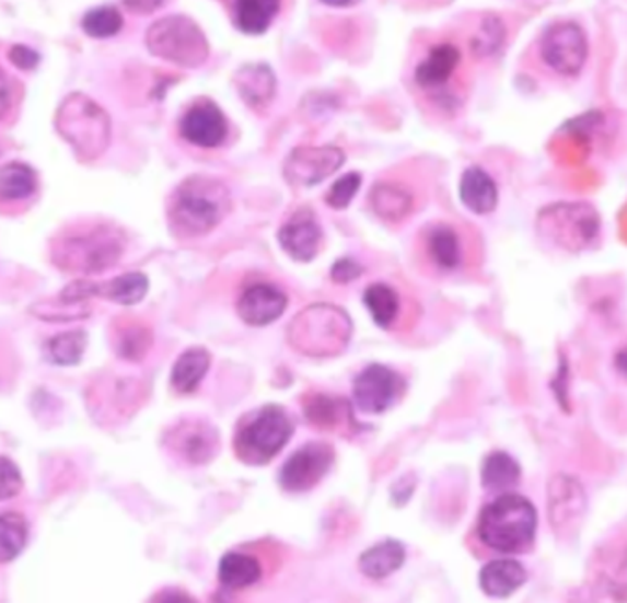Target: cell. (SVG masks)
Returning a JSON list of instances; mask_svg holds the SVG:
<instances>
[{
	"instance_id": "1",
	"label": "cell",
	"mask_w": 627,
	"mask_h": 603,
	"mask_svg": "<svg viewBox=\"0 0 627 603\" xmlns=\"http://www.w3.org/2000/svg\"><path fill=\"white\" fill-rule=\"evenodd\" d=\"M231 210V192L218 178L190 177L178 186L170 205V221L178 234L202 236Z\"/></svg>"
},
{
	"instance_id": "2",
	"label": "cell",
	"mask_w": 627,
	"mask_h": 603,
	"mask_svg": "<svg viewBox=\"0 0 627 603\" xmlns=\"http://www.w3.org/2000/svg\"><path fill=\"white\" fill-rule=\"evenodd\" d=\"M537 513L521 495H501L478 515L477 532L484 545L502 554L524 552L534 543Z\"/></svg>"
},
{
	"instance_id": "3",
	"label": "cell",
	"mask_w": 627,
	"mask_h": 603,
	"mask_svg": "<svg viewBox=\"0 0 627 603\" xmlns=\"http://www.w3.org/2000/svg\"><path fill=\"white\" fill-rule=\"evenodd\" d=\"M351 337L350 316L332 304H315L300 311L288 329L294 350L311 357L337 356Z\"/></svg>"
},
{
	"instance_id": "4",
	"label": "cell",
	"mask_w": 627,
	"mask_h": 603,
	"mask_svg": "<svg viewBox=\"0 0 627 603\" xmlns=\"http://www.w3.org/2000/svg\"><path fill=\"white\" fill-rule=\"evenodd\" d=\"M124 253V236L111 224H94L59 237L54 259L67 270L100 272L109 269Z\"/></svg>"
},
{
	"instance_id": "5",
	"label": "cell",
	"mask_w": 627,
	"mask_h": 603,
	"mask_svg": "<svg viewBox=\"0 0 627 603\" xmlns=\"http://www.w3.org/2000/svg\"><path fill=\"white\" fill-rule=\"evenodd\" d=\"M293 437V421L278 405H265L248 414L237 427L234 449L247 464H267L275 459Z\"/></svg>"
},
{
	"instance_id": "6",
	"label": "cell",
	"mask_w": 627,
	"mask_h": 603,
	"mask_svg": "<svg viewBox=\"0 0 627 603\" xmlns=\"http://www.w3.org/2000/svg\"><path fill=\"white\" fill-rule=\"evenodd\" d=\"M151 53L183 67H199L208 58V40L191 19L172 15L161 19L146 35Z\"/></svg>"
},
{
	"instance_id": "7",
	"label": "cell",
	"mask_w": 627,
	"mask_h": 603,
	"mask_svg": "<svg viewBox=\"0 0 627 603\" xmlns=\"http://www.w3.org/2000/svg\"><path fill=\"white\" fill-rule=\"evenodd\" d=\"M59 131L83 159H96L109 142V118L91 100L74 94L59 109Z\"/></svg>"
},
{
	"instance_id": "8",
	"label": "cell",
	"mask_w": 627,
	"mask_h": 603,
	"mask_svg": "<svg viewBox=\"0 0 627 603\" xmlns=\"http://www.w3.org/2000/svg\"><path fill=\"white\" fill-rule=\"evenodd\" d=\"M537 227L567 251H581L599 236L600 216L591 205L559 202L537 216Z\"/></svg>"
},
{
	"instance_id": "9",
	"label": "cell",
	"mask_w": 627,
	"mask_h": 603,
	"mask_svg": "<svg viewBox=\"0 0 627 603\" xmlns=\"http://www.w3.org/2000/svg\"><path fill=\"white\" fill-rule=\"evenodd\" d=\"M345 159V151L334 144L300 146L286 159L283 175L291 186L310 188L339 172Z\"/></svg>"
},
{
	"instance_id": "10",
	"label": "cell",
	"mask_w": 627,
	"mask_h": 603,
	"mask_svg": "<svg viewBox=\"0 0 627 603\" xmlns=\"http://www.w3.org/2000/svg\"><path fill=\"white\" fill-rule=\"evenodd\" d=\"M588 35L576 23H558L545 32L542 58L561 76H576L588 59Z\"/></svg>"
},
{
	"instance_id": "11",
	"label": "cell",
	"mask_w": 627,
	"mask_h": 603,
	"mask_svg": "<svg viewBox=\"0 0 627 603\" xmlns=\"http://www.w3.org/2000/svg\"><path fill=\"white\" fill-rule=\"evenodd\" d=\"M405 381L392 368L370 364L353 381V399L363 413L381 414L402 397Z\"/></svg>"
},
{
	"instance_id": "12",
	"label": "cell",
	"mask_w": 627,
	"mask_h": 603,
	"mask_svg": "<svg viewBox=\"0 0 627 603\" xmlns=\"http://www.w3.org/2000/svg\"><path fill=\"white\" fill-rule=\"evenodd\" d=\"M334 449L328 443L311 442L294 451L283 464L280 484L283 489L299 494L317 486L334 464Z\"/></svg>"
},
{
	"instance_id": "13",
	"label": "cell",
	"mask_w": 627,
	"mask_h": 603,
	"mask_svg": "<svg viewBox=\"0 0 627 603\" xmlns=\"http://www.w3.org/2000/svg\"><path fill=\"white\" fill-rule=\"evenodd\" d=\"M585 491L569 475H558L548 486V519L559 535L572 534L585 512Z\"/></svg>"
},
{
	"instance_id": "14",
	"label": "cell",
	"mask_w": 627,
	"mask_h": 603,
	"mask_svg": "<svg viewBox=\"0 0 627 603\" xmlns=\"http://www.w3.org/2000/svg\"><path fill=\"white\" fill-rule=\"evenodd\" d=\"M181 135L199 148H218L225 142L229 126L223 111L210 100L191 105L181 118Z\"/></svg>"
},
{
	"instance_id": "15",
	"label": "cell",
	"mask_w": 627,
	"mask_h": 603,
	"mask_svg": "<svg viewBox=\"0 0 627 603\" xmlns=\"http://www.w3.org/2000/svg\"><path fill=\"white\" fill-rule=\"evenodd\" d=\"M278 242L283 251L297 262H311L323 243V229L317 216L310 208H302L278 230Z\"/></svg>"
},
{
	"instance_id": "16",
	"label": "cell",
	"mask_w": 627,
	"mask_h": 603,
	"mask_svg": "<svg viewBox=\"0 0 627 603\" xmlns=\"http://www.w3.org/2000/svg\"><path fill=\"white\" fill-rule=\"evenodd\" d=\"M288 308V294L271 283H254L237 300V313L248 326H267Z\"/></svg>"
},
{
	"instance_id": "17",
	"label": "cell",
	"mask_w": 627,
	"mask_h": 603,
	"mask_svg": "<svg viewBox=\"0 0 627 603\" xmlns=\"http://www.w3.org/2000/svg\"><path fill=\"white\" fill-rule=\"evenodd\" d=\"M167 442L191 464H205L218 451V432L202 421H185L170 432Z\"/></svg>"
},
{
	"instance_id": "18",
	"label": "cell",
	"mask_w": 627,
	"mask_h": 603,
	"mask_svg": "<svg viewBox=\"0 0 627 603\" xmlns=\"http://www.w3.org/2000/svg\"><path fill=\"white\" fill-rule=\"evenodd\" d=\"M461 59V50L451 43L432 46L427 58L416 67V83L426 91H437L440 86L448 85Z\"/></svg>"
},
{
	"instance_id": "19",
	"label": "cell",
	"mask_w": 627,
	"mask_h": 603,
	"mask_svg": "<svg viewBox=\"0 0 627 603\" xmlns=\"http://www.w3.org/2000/svg\"><path fill=\"white\" fill-rule=\"evenodd\" d=\"M234 83L243 102L256 111L265 109L277 94V76L269 65H245L237 70Z\"/></svg>"
},
{
	"instance_id": "20",
	"label": "cell",
	"mask_w": 627,
	"mask_h": 603,
	"mask_svg": "<svg viewBox=\"0 0 627 603\" xmlns=\"http://www.w3.org/2000/svg\"><path fill=\"white\" fill-rule=\"evenodd\" d=\"M461 199L467 210L484 216L494 212L499 202L496 181L483 167H467L461 181Z\"/></svg>"
},
{
	"instance_id": "21",
	"label": "cell",
	"mask_w": 627,
	"mask_h": 603,
	"mask_svg": "<svg viewBox=\"0 0 627 603\" xmlns=\"http://www.w3.org/2000/svg\"><path fill=\"white\" fill-rule=\"evenodd\" d=\"M526 581V570L515 559L489 561L478 576V583L488 596L508 598Z\"/></svg>"
},
{
	"instance_id": "22",
	"label": "cell",
	"mask_w": 627,
	"mask_h": 603,
	"mask_svg": "<svg viewBox=\"0 0 627 603\" xmlns=\"http://www.w3.org/2000/svg\"><path fill=\"white\" fill-rule=\"evenodd\" d=\"M370 207L378 218L388 223H397L413 212L415 199L403 184L378 183L370 192Z\"/></svg>"
},
{
	"instance_id": "23",
	"label": "cell",
	"mask_w": 627,
	"mask_h": 603,
	"mask_svg": "<svg viewBox=\"0 0 627 603\" xmlns=\"http://www.w3.org/2000/svg\"><path fill=\"white\" fill-rule=\"evenodd\" d=\"M150 282L142 272H127L107 283H86V297H104L116 304L135 305L144 299Z\"/></svg>"
},
{
	"instance_id": "24",
	"label": "cell",
	"mask_w": 627,
	"mask_h": 603,
	"mask_svg": "<svg viewBox=\"0 0 627 603\" xmlns=\"http://www.w3.org/2000/svg\"><path fill=\"white\" fill-rule=\"evenodd\" d=\"M219 581L225 589L242 591L262 580V565L251 554L229 552L219 561Z\"/></svg>"
},
{
	"instance_id": "25",
	"label": "cell",
	"mask_w": 627,
	"mask_h": 603,
	"mask_svg": "<svg viewBox=\"0 0 627 603\" xmlns=\"http://www.w3.org/2000/svg\"><path fill=\"white\" fill-rule=\"evenodd\" d=\"M426 248L438 269L455 270L462 262L461 236L450 224H434L426 236Z\"/></svg>"
},
{
	"instance_id": "26",
	"label": "cell",
	"mask_w": 627,
	"mask_h": 603,
	"mask_svg": "<svg viewBox=\"0 0 627 603\" xmlns=\"http://www.w3.org/2000/svg\"><path fill=\"white\" fill-rule=\"evenodd\" d=\"M304 410L310 424L321 429H328V431L339 429L346 424L348 426L353 424L350 403L342 397L317 394L305 402Z\"/></svg>"
},
{
	"instance_id": "27",
	"label": "cell",
	"mask_w": 627,
	"mask_h": 603,
	"mask_svg": "<svg viewBox=\"0 0 627 603\" xmlns=\"http://www.w3.org/2000/svg\"><path fill=\"white\" fill-rule=\"evenodd\" d=\"M405 564V546L399 541L386 540L361 554L359 569L370 580H383Z\"/></svg>"
},
{
	"instance_id": "28",
	"label": "cell",
	"mask_w": 627,
	"mask_h": 603,
	"mask_svg": "<svg viewBox=\"0 0 627 603\" xmlns=\"http://www.w3.org/2000/svg\"><path fill=\"white\" fill-rule=\"evenodd\" d=\"M210 368V353L205 348H190L178 357L172 370V386L178 394H191L201 385Z\"/></svg>"
},
{
	"instance_id": "29",
	"label": "cell",
	"mask_w": 627,
	"mask_h": 603,
	"mask_svg": "<svg viewBox=\"0 0 627 603\" xmlns=\"http://www.w3.org/2000/svg\"><path fill=\"white\" fill-rule=\"evenodd\" d=\"M280 4L275 0H240L234 4V24L243 34L262 35L277 18Z\"/></svg>"
},
{
	"instance_id": "30",
	"label": "cell",
	"mask_w": 627,
	"mask_h": 603,
	"mask_svg": "<svg viewBox=\"0 0 627 603\" xmlns=\"http://www.w3.org/2000/svg\"><path fill=\"white\" fill-rule=\"evenodd\" d=\"M483 484L488 491H504L518 486L521 467L510 454L497 451L489 454L483 464Z\"/></svg>"
},
{
	"instance_id": "31",
	"label": "cell",
	"mask_w": 627,
	"mask_h": 603,
	"mask_svg": "<svg viewBox=\"0 0 627 603\" xmlns=\"http://www.w3.org/2000/svg\"><path fill=\"white\" fill-rule=\"evenodd\" d=\"M28 543V521L23 513H0V564H10L21 556Z\"/></svg>"
},
{
	"instance_id": "32",
	"label": "cell",
	"mask_w": 627,
	"mask_h": 603,
	"mask_svg": "<svg viewBox=\"0 0 627 603\" xmlns=\"http://www.w3.org/2000/svg\"><path fill=\"white\" fill-rule=\"evenodd\" d=\"M363 302L380 328L388 329L399 315V297L386 283H372L363 294Z\"/></svg>"
},
{
	"instance_id": "33",
	"label": "cell",
	"mask_w": 627,
	"mask_h": 603,
	"mask_svg": "<svg viewBox=\"0 0 627 603\" xmlns=\"http://www.w3.org/2000/svg\"><path fill=\"white\" fill-rule=\"evenodd\" d=\"M37 177L32 167L23 162H12L0 170V199L2 201H21L34 194Z\"/></svg>"
},
{
	"instance_id": "34",
	"label": "cell",
	"mask_w": 627,
	"mask_h": 603,
	"mask_svg": "<svg viewBox=\"0 0 627 603\" xmlns=\"http://www.w3.org/2000/svg\"><path fill=\"white\" fill-rule=\"evenodd\" d=\"M86 335L81 329L63 332V334L54 335L53 339L47 340L45 345V356L48 361L58 364V367H72L81 361L85 353Z\"/></svg>"
},
{
	"instance_id": "35",
	"label": "cell",
	"mask_w": 627,
	"mask_h": 603,
	"mask_svg": "<svg viewBox=\"0 0 627 603\" xmlns=\"http://www.w3.org/2000/svg\"><path fill=\"white\" fill-rule=\"evenodd\" d=\"M507 37V26L502 23L501 19L491 15L486 18L477 30V34L473 35L472 50L478 58H488L501 48Z\"/></svg>"
},
{
	"instance_id": "36",
	"label": "cell",
	"mask_w": 627,
	"mask_h": 603,
	"mask_svg": "<svg viewBox=\"0 0 627 603\" xmlns=\"http://www.w3.org/2000/svg\"><path fill=\"white\" fill-rule=\"evenodd\" d=\"M81 24L91 37L104 39V37H111V35L120 32L121 26H124V19L115 7H100L86 12Z\"/></svg>"
},
{
	"instance_id": "37",
	"label": "cell",
	"mask_w": 627,
	"mask_h": 603,
	"mask_svg": "<svg viewBox=\"0 0 627 603\" xmlns=\"http://www.w3.org/2000/svg\"><path fill=\"white\" fill-rule=\"evenodd\" d=\"M361 184H363V177L357 172L346 173L342 177L337 178L326 194L328 207L335 208V210H345L353 201Z\"/></svg>"
},
{
	"instance_id": "38",
	"label": "cell",
	"mask_w": 627,
	"mask_h": 603,
	"mask_svg": "<svg viewBox=\"0 0 627 603\" xmlns=\"http://www.w3.org/2000/svg\"><path fill=\"white\" fill-rule=\"evenodd\" d=\"M150 346L151 335L148 334V329L131 326L121 334L118 351H120L121 357L135 361V359H142Z\"/></svg>"
},
{
	"instance_id": "39",
	"label": "cell",
	"mask_w": 627,
	"mask_h": 603,
	"mask_svg": "<svg viewBox=\"0 0 627 603\" xmlns=\"http://www.w3.org/2000/svg\"><path fill=\"white\" fill-rule=\"evenodd\" d=\"M23 489V475L18 464L7 456H0V500L18 497Z\"/></svg>"
},
{
	"instance_id": "40",
	"label": "cell",
	"mask_w": 627,
	"mask_h": 603,
	"mask_svg": "<svg viewBox=\"0 0 627 603\" xmlns=\"http://www.w3.org/2000/svg\"><path fill=\"white\" fill-rule=\"evenodd\" d=\"M363 275V267L351 258H340L332 267V278L337 283H350Z\"/></svg>"
},
{
	"instance_id": "41",
	"label": "cell",
	"mask_w": 627,
	"mask_h": 603,
	"mask_svg": "<svg viewBox=\"0 0 627 603\" xmlns=\"http://www.w3.org/2000/svg\"><path fill=\"white\" fill-rule=\"evenodd\" d=\"M10 59L19 69L30 70L39 63V54L34 53L28 46L18 45L10 50Z\"/></svg>"
},
{
	"instance_id": "42",
	"label": "cell",
	"mask_w": 627,
	"mask_h": 603,
	"mask_svg": "<svg viewBox=\"0 0 627 603\" xmlns=\"http://www.w3.org/2000/svg\"><path fill=\"white\" fill-rule=\"evenodd\" d=\"M10 105H12V86L8 81L7 72L0 69V118L7 115Z\"/></svg>"
},
{
	"instance_id": "43",
	"label": "cell",
	"mask_w": 627,
	"mask_h": 603,
	"mask_svg": "<svg viewBox=\"0 0 627 603\" xmlns=\"http://www.w3.org/2000/svg\"><path fill=\"white\" fill-rule=\"evenodd\" d=\"M151 603H197L190 594L183 591L161 592L159 596L153 598Z\"/></svg>"
}]
</instances>
